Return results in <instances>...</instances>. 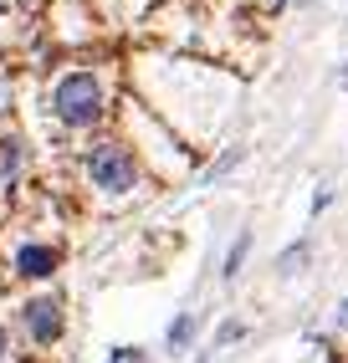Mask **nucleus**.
<instances>
[{"instance_id":"f257e3e1","label":"nucleus","mask_w":348,"mask_h":363,"mask_svg":"<svg viewBox=\"0 0 348 363\" xmlns=\"http://www.w3.org/2000/svg\"><path fill=\"white\" fill-rule=\"evenodd\" d=\"M52 118L67 133H92L113 113V82L103 67H67L52 82Z\"/></svg>"},{"instance_id":"f03ea898","label":"nucleus","mask_w":348,"mask_h":363,"mask_svg":"<svg viewBox=\"0 0 348 363\" xmlns=\"http://www.w3.org/2000/svg\"><path fill=\"white\" fill-rule=\"evenodd\" d=\"M82 179L92 195H103V200H129L143 189V159L129 149V138H92L87 149H82Z\"/></svg>"},{"instance_id":"7ed1b4c3","label":"nucleus","mask_w":348,"mask_h":363,"mask_svg":"<svg viewBox=\"0 0 348 363\" xmlns=\"http://www.w3.org/2000/svg\"><path fill=\"white\" fill-rule=\"evenodd\" d=\"M21 328H26V337L36 348H52L67 333V312L57 297H31V302H21Z\"/></svg>"},{"instance_id":"20e7f679","label":"nucleus","mask_w":348,"mask_h":363,"mask_svg":"<svg viewBox=\"0 0 348 363\" xmlns=\"http://www.w3.org/2000/svg\"><path fill=\"white\" fill-rule=\"evenodd\" d=\"M57 266H62V246H52V240H21L11 256V272L21 281H46L57 277Z\"/></svg>"},{"instance_id":"39448f33","label":"nucleus","mask_w":348,"mask_h":363,"mask_svg":"<svg viewBox=\"0 0 348 363\" xmlns=\"http://www.w3.org/2000/svg\"><path fill=\"white\" fill-rule=\"evenodd\" d=\"M31 16H36V0H0V41L11 31H26Z\"/></svg>"},{"instance_id":"423d86ee","label":"nucleus","mask_w":348,"mask_h":363,"mask_svg":"<svg viewBox=\"0 0 348 363\" xmlns=\"http://www.w3.org/2000/svg\"><path fill=\"white\" fill-rule=\"evenodd\" d=\"M195 328H200V318H195V312H180V318L169 323V333H164L169 353H190V343H195Z\"/></svg>"},{"instance_id":"0eeeda50","label":"nucleus","mask_w":348,"mask_h":363,"mask_svg":"<svg viewBox=\"0 0 348 363\" xmlns=\"http://www.w3.org/2000/svg\"><path fill=\"white\" fill-rule=\"evenodd\" d=\"M246 251H251V230H241V235L231 240V251H226V266H220V277H226V281H236V277H241V266H246Z\"/></svg>"},{"instance_id":"6e6552de","label":"nucleus","mask_w":348,"mask_h":363,"mask_svg":"<svg viewBox=\"0 0 348 363\" xmlns=\"http://www.w3.org/2000/svg\"><path fill=\"white\" fill-rule=\"evenodd\" d=\"M308 251H312L308 240H292V246L277 256V277H297V272H303V261H308Z\"/></svg>"},{"instance_id":"1a4fd4ad","label":"nucleus","mask_w":348,"mask_h":363,"mask_svg":"<svg viewBox=\"0 0 348 363\" xmlns=\"http://www.w3.org/2000/svg\"><path fill=\"white\" fill-rule=\"evenodd\" d=\"M241 333H246V328H241L236 318H231V323H220V333H215V343H210V353H215V348H231V343H241Z\"/></svg>"},{"instance_id":"9d476101","label":"nucleus","mask_w":348,"mask_h":363,"mask_svg":"<svg viewBox=\"0 0 348 363\" xmlns=\"http://www.w3.org/2000/svg\"><path fill=\"white\" fill-rule=\"evenodd\" d=\"M236 164H241V149H226V154L210 164V179H220V174H226V169H236Z\"/></svg>"},{"instance_id":"9b49d317","label":"nucleus","mask_w":348,"mask_h":363,"mask_svg":"<svg viewBox=\"0 0 348 363\" xmlns=\"http://www.w3.org/2000/svg\"><path fill=\"white\" fill-rule=\"evenodd\" d=\"M108 363H148V358H143L138 348H113V353H108Z\"/></svg>"},{"instance_id":"f8f14e48","label":"nucleus","mask_w":348,"mask_h":363,"mask_svg":"<svg viewBox=\"0 0 348 363\" xmlns=\"http://www.w3.org/2000/svg\"><path fill=\"white\" fill-rule=\"evenodd\" d=\"M333 328H338V333H348V297H343V302H338V312H333Z\"/></svg>"},{"instance_id":"ddd939ff","label":"nucleus","mask_w":348,"mask_h":363,"mask_svg":"<svg viewBox=\"0 0 348 363\" xmlns=\"http://www.w3.org/2000/svg\"><path fill=\"white\" fill-rule=\"evenodd\" d=\"M6 353H11V333L0 328V363H6Z\"/></svg>"},{"instance_id":"4468645a","label":"nucleus","mask_w":348,"mask_h":363,"mask_svg":"<svg viewBox=\"0 0 348 363\" xmlns=\"http://www.w3.org/2000/svg\"><path fill=\"white\" fill-rule=\"evenodd\" d=\"M338 82H343V92H348V62H343V72H338Z\"/></svg>"}]
</instances>
